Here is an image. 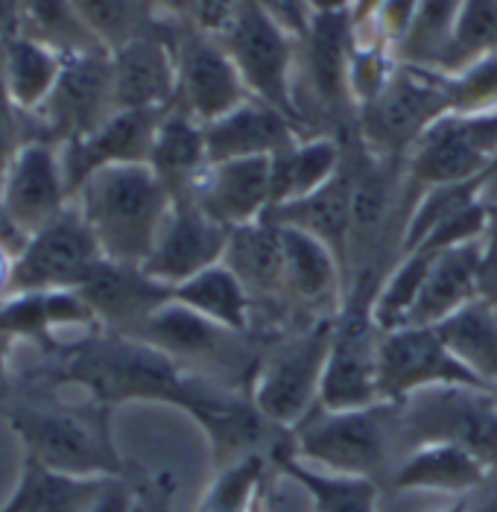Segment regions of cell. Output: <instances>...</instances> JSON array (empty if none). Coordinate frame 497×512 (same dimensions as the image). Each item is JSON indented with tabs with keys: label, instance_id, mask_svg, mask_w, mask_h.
Segmentation results:
<instances>
[{
	"label": "cell",
	"instance_id": "17",
	"mask_svg": "<svg viewBox=\"0 0 497 512\" xmlns=\"http://www.w3.org/2000/svg\"><path fill=\"white\" fill-rule=\"evenodd\" d=\"M117 109H170L176 103L173 21L161 15L150 30L112 47Z\"/></svg>",
	"mask_w": 497,
	"mask_h": 512
},
{
	"label": "cell",
	"instance_id": "15",
	"mask_svg": "<svg viewBox=\"0 0 497 512\" xmlns=\"http://www.w3.org/2000/svg\"><path fill=\"white\" fill-rule=\"evenodd\" d=\"M433 387H483L462 360H459L442 334L430 325H404L383 331L381 337V398L404 401L421 390Z\"/></svg>",
	"mask_w": 497,
	"mask_h": 512
},
{
	"label": "cell",
	"instance_id": "34",
	"mask_svg": "<svg viewBox=\"0 0 497 512\" xmlns=\"http://www.w3.org/2000/svg\"><path fill=\"white\" fill-rule=\"evenodd\" d=\"M18 33L53 47L62 56L106 47L82 21L71 0H15Z\"/></svg>",
	"mask_w": 497,
	"mask_h": 512
},
{
	"label": "cell",
	"instance_id": "8",
	"mask_svg": "<svg viewBox=\"0 0 497 512\" xmlns=\"http://www.w3.org/2000/svg\"><path fill=\"white\" fill-rule=\"evenodd\" d=\"M401 451L451 442L497 469V398L483 387H433L398 401Z\"/></svg>",
	"mask_w": 497,
	"mask_h": 512
},
{
	"label": "cell",
	"instance_id": "37",
	"mask_svg": "<svg viewBox=\"0 0 497 512\" xmlns=\"http://www.w3.org/2000/svg\"><path fill=\"white\" fill-rule=\"evenodd\" d=\"M71 3L77 6L91 33L109 50L150 30L161 18L153 0H71Z\"/></svg>",
	"mask_w": 497,
	"mask_h": 512
},
{
	"label": "cell",
	"instance_id": "3",
	"mask_svg": "<svg viewBox=\"0 0 497 512\" xmlns=\"http://www.w3.org/2000/svg\"><path fill=\"white\" fill-rule=\"evenodd\" d=\"M109 261L144 267L173 197L150 164H115L97 170L74 197Z\"/></svg>",
	"mask_w": 497,
	"mask_h": 512
},
{
	"label": "cell",
	"instance_id": "7",
	"mask_svg": "<svg viewBox=\"0 0 497 512\" xmlns=\"http://www.w3.org/2000/svg\"><path fill=\"white\" fill-rule=\"evenodd\" d=\"M448 112V74L401 62L381 94L357 109L354 135L372 156L407 161L421 135Z\"/></svg>",
	"mask_w": 497,
	"mask_h": 512
},
{
	"label": "cell",
	"instance_id": "30",
	"mask_svg": "<svg viewBox=\"0 0 497 512\" xmlns=\"http://www.w3.org/2000/svg\"><path fill=\"white\" fill-rule=\"evenodd\" d=\"M0 59H3V82L15 109L24 115H36L56 88L65 56L41 41L15 33L12 39L0 44Z\"/></svg>",
	"mask_w": 497,
	"mask_h": 512
},
{
	"label": "cell",
	"instance_id": "9",
	"mask_svg": "<svg viewBox=\"0 0 497 512\" xmlns=\"http://www.w3.org/2000/svg\"><path fill=\"white\" fill-rule=\"evenodd\" d=\"M106 261L77 202H68L47 226L21 243L12 264L9 296L74 290Z\"/></svg>",
	"mask_w": 497,
	"mask_h": 512
},
{
	"label": "cell",
	"instance_id": "43",
	"mask_svg": "<svg viewBox=\"0 0 497 512\" xmlns=\"http://www.w3.org/2000/svg\"><path fill=\"white\" fill-rule=\"evenodd\" d=\"M85 512H138V486L135 477H112L97 501Z\"/></svg>",
	"mask_w": 497,
	"mask_h": 512
},
{
	"label": "cell",
	"instance_id": "11",
	"mask_svg": "<svg viewBox=\"0 0 497 512\" xmlns=\"http://www.w3.org/2000/svg\"><path fill=\"white\" fill-rule=\"evenodd\" d=\"M497 158V109L448 112L407 156V179L416 191L477 182Z\"/></svg>",
	"mask_w": 497,
	"mask_h": 512
},
{
	"label": "cell",
	"instance_id": "36",
	"mask_svg": "<svg viewBox=\"0 0 497 512\" xmlns=\"http://www.w3.org/2000/svg\"><path fill=\"white\" fill-rule=\"evenodd\" d=\"M269 466H275L269 454H249L223 466L205 489L196 512H255L264 498Z\"/></svg>",
	"mask_w": 497,
	"mask_h": 512
},
{
	"label": "cell",
	"instance_id": "13",
	"mask_svg": "<svg viewBox=\"0 0 497 512\" xmlns=\"http://www.w3.org/2000/svg\"><path fill=\"white\" fill-rule=\"evenodd\" d=\"M68 202H74L59 147L41 138H30L12 161L3 194H0V240L15 252L27 237L47 226Z\"/></svg>",
	"mask_w": 497,
	"mask_h": 512
},
{
	"label": "cell",
	"instance_id": "40",
	"mask_svg": "<svg viewBox=\"0 0 497 512\" xmlns=\"http://www.w3.org/2000/svg\"><path fill=\"white\" fill-rule=\"evenodd\" d=\"M240 6H243V0H161L158 12L188 24L199 33L223 39L231 21L237 18Z\"/></svg>",
	"mask_w": 497,
	"mask_h": 512
},
{
	"label": "cell",
	"instance_id": "53",
	"mask_svg": "<svg viewBox=\"0 0 497 512\" xmlns=\"http://www.w3.org/2000/svg\"><path fill=\"white\" fill-rule=\"evenodd\" d=\"M492 393H495V398H497V381H495V387H492Z\"/></svg>",
	"mask_w": 497,
	"mask_h": 512
},
{
	"label": "cell",
	"instance_id": "12",
	"mask_svg": "<svg viewBox=\"0 0 497 512\" xmlns=\"http://www.w3.org/2000/svg\"><path fill=\"white\" fill-rule=\"evenodd\" d=\"M117 112L115 103V71H112V50L97 47L65 56L62 74L56 79L53 94L36 112L41 141L56 147L77 141L94 132L100 123Z\"/></svg>",
	"mask_w": 497,
	"mask_h": 512
},
{
	"label": "cell",
	"instance_id": "47",
	"mask_svg": "<svg viewBox=\"0 0 497 512\" xmlns=\"http://www.w3.org/2000/svg\"><path fill=\"white\" fill-rule=\"evenodd\" d=\"M480 199L489 208H497V158L495 164L483 173V179H480Z\"/></svg>",
	"mask_w": 497,
	"mask_h": 512
},
{
	"label": "cell",
	"instance_id": "50",
	"mask_svg": "<svg viewBox=\"0 0 497 512\" xmlns=\"http://www.w3.org/2000/svg\"><path fill=\"white\" fill-rule=\"evenodd\" d=\"M471 512H497V489L489 495V498H486V501H483V504H480V507H474Z\"/></svg>",
	"mask_w": 497,
	"mask_h": 512
},
{
	"label": "cell",
	"instance_id": "39",
	"mask_svg": "<svg viewBox=\"0 0 497 512\" xmlns=\"http://www.w3.org/2000/svg\"><path fill=\"white\" fill-rule=\"evenodd\" d=\"M451 112H483L497 109V53H489L457 74H448Z\"/></svg>",
	"mask_w": 497,
	"mask_h": 512
},
{
	"label": "cell",
	"instance_id": "24",
	"mask_svg": "<svg viewBox=\"0 0 497 512\" xmlns=\"http://www.w3.org/2000/svg\"><path fill=\"white\" fill-rule=\"evenodd\" d=\"M492 472H495L492 466H486L477 454H471L459 445L421 442V445L401 454V460L392 466L386 480L398 492L462 495V492L480 489Z\"/></svg>",
	"mask_w": 497,
	"mask_h": 512
},
{
	"label": "cell",
	"instance_id": "16",
	"mask_svg": "<svg viewBox=\"0 0 497 512\" xmlns=\"http://www.w3.org/2000/svg\"><path fill=\"white\" fill-rule=\"evenodd\" d=\"M229 235L231 229L208 217L193 199H176L144 261V273L167 287H179L214 264H223Z\"/></svg>",
	"mask_w": 497,
	"mask_h": 512
},
{
	"label": "cell",
	"instance_id": "2",
	"mask_svg": "<svg viewBox=\"0 0 497 512\" xmlns=\"http://www.w3.org/2000/svg\"><path fill=\"white\" fill-rule=\"evenodd\" d=\"M12 434L21 439L24 457L44 469L77 477H129L132 466L117 451L112 407L82 395L62 398L59 387L12 375L0 401Z\"/></svg>",
	"mask_w": 497,
	"mask_h": 512
},
{
	"label": "cell",
	"instance_id": "38",
	"mask_svg": "<svg viewBox=\"0 0 497 512\" xmlns=\"http://www.w3.org/2000/svg\"><path fill=\"white\" fill-rule=\"evenodd\" d=\"M489 53H497V0H465L445 59V74H457Z\"/></svg>",
	"mask_w": 497,
	"mask_h": 512
},
{
	"label": "cell",
	"instance_id": "46",
	"mask_svg": "<svg viewBox=\"0 0 497 512\" xmlns=\"http://www.w3.org/2000/svg\"><path fill=\"white\" fill-rule=\"evenodd\" d=\"M18 33V15H15V0H0V44Z\"/></svg>",
	"mask_w": 497,
	"mask_h": 512
},
{
	"label": "cell",
	"instance_id": "42",
	"mask_svg": "<svg viewBox=\"0 0 497 512\" xmlns=\"http://www.w3.org/2000/svg\"><path fill=\"white\" fill-rule=\"evenodd\" d=\"M258 3L269 18H275L287 33H293L296 39H305L307 27L313 21V6L310 0H252Z\"/></svg>",
	"mask_w": 497,
	"mask_h": 512
},
{
	"label": "cell",
	"instance_id": "25",
	"mask_svg": "<svg viewBox=\"0 0 497 512\" xmlns=\"http://www.w3.org/2000/svg\"><path fill=\"white\" fill-rule=\"evenodd\" d=\"M223 264L243 281L246 293L252 296V308L261 302L275 305V308H287L281 235L269 217H261L240 229H231Z\"/></svg>",
	"mask_w": 497,
	"mask_h": 512
},
{
	"label": "cell",
	"instance_id": "1",
	"mask_svg": "<svg viewBox=\"0 0 497 512\" xmlns=\"http://www.w3.org/2000/svg\"><path fill=\"white\" fill-rule=\"evenodd\" d=\"M41 357L44 363L21 372V378L44 381L59 390L74 387L112 410L129 401H153L179 407L199 422L223 395L234 393L185 369L150 343L106 328L88 331L53 355Z\"/></svg>",
	"mask_w": 497,
	"mask_h": 512
},
{
	"label": "cell",
	"instance_id": "52",
	"mask_svg": "<svg viewBox=\"0 0 497 512\" xmlns=\"http://www.w3.org/2000/svg\"><path fill=\"white\" fill-rule=\"evenodd\" d=\"M255 512H269V510H267V501H264V498L258 501V507H255Z\"/></svg>",
	"mask_w": 497,
	"mask_h": 512
},
{
	"label": "cell",
	"instance_id": "31",
	"mask_svg": "<svg viewBox=\"0 0 497 512\" xmlns=\"http://www.w3.org/2000/svg\"><path fill=\"white\" fill-rule=\"evenodd\" d=\"M275 469L296 480L313 501V512H378V480L354 477V474L322 472L316 466L302 463L293 454V436L272 457Z\"/></svg>",
	"mask_w": 497,
	"mask_h": 512
},
{
	"label": "cell",
	"instance_id": "26",
	"mask_svg": "<svg viewBox=\"0 0 497 512\" xmlns=\"http://www.w3.org/2000/svg\"><path fill=\"white\" fill-rule=\"evenodd\" d=\"M158 182L167 188V194L176 199H188L208 170V144H205V123L191 118L179 106H170L155 132L150 161Z\"/></svg>",
	"mask_w": 497,
	"mask_h": 512
},
{
	"label": "cell",
	"instance_id": "55",
	"mask_svg": "<svg viewBox=\"0 0 497 512\" xmlns=\"http://www.w3.org/2000/svg\"><path fill=\"white\" fill-rule=\"evenodd\" d=\"M138 512H144V510H141V504H138Z\"/></svg>",
	"mask_w": 497,
	"mask_h": 512
},
{
	"label": "cell",
	"instance_id": "14",
	"mask_svg": "<svg viewBox=\"0 0 497 512\" xmlns=\"http://www.w3.org/2000/svg\"><path fill=\"white\" fill-rule=\"evenodd\" d=\"M173 21V50H176V103L199 123L229 115L252 94L231 62L226 44L188 24Z\"/></svg>",
	"mask_w": 497,
	"mask_h": 512
},
{
	"label": "cell",
	"instance_id": "51",
	"mask_svg": "<svg viewBox=\"0 0 497 512\" xmlns=\"http://www.w3.org/2000/svg\"><path fill=\"white\" fill-rule=\"evenodd\" d=\"M433 512H471V507H468V501H457V504H451V507H442V510Z\"/></svg>",
	"mask_w": 497,
	"mask_h": 512
},
{
	"label": "cell",
	"instance_id": "33",
	"mask_svg": "<svg viewBox=\"0 0 497 512\" xmlns=\"http://www.w3.org/2000/svg\"><path fill=\"white\" fill-rule=\"evenodd\" d=\"M448 349L489 387L497 381V305L474 299L462 311L433 325Z\"/></svg>",
	"mask_w": 497,
	"mask_h": 512
},
{
	"label": "cell",
	"instance_id": "45",
	"mask_svg": "<svg viewBox=\"0 0 497 512\" xmlns=\"http://www.w3.org/2000/svg\"><path fill=\"white\" fill-rule=\"evenodd\" d=\"M12 264H15V249L0 240V299L9 296V281H12Z\"/></svg>",
	"mask_w": 497,
	"mask_h": 512
},
{
	"label": "cell",
	"instance_id": "4",
	"mask_svg": "<svg viewBox=\"0 0 497 512\" xmlns=\"http://www.w3.org/2000/svg\"><path fill=\"white\" fill-rule=\"evenodd\" d=\"M293 454L302 463L334 474L383 480L392 472L398 439V401H378L360 410L316 407L305 422L290 431Z\"/></svg>",
	"mask_w": 497,
	"mask_h": 512
},
{
	"label": "cell",
	"instance_id": "20",
	"mask_svg": "<svg viewBox=\"0 0 497 512\" xmlns=\"http://www.w3.org/2000/svg\"><path fill=\"white\" fill-rule=\"evenodd\" d=\"M188 199L226 229L249 226L267 217L272 208V158H234L208 164Z\"/></svg>",
	"mask_w": 497,
	"mask_h": 512
},
{
	"label": "cell",
	"instance_id": "18",
	"mask_svg": "<svg viewBox=\"0 0 497 512\" xmlns=\"http://www.w3.org/2000/svg\"><path fill=\"white\" fill-rule=\"evenodd\" d=\"M167 109H117L94 132L59 147L62 170L71 197L103 167L115 164H147L155 132Z\"/></svg>",
	"mask_w": 497,
	"mask_h": 512
},
{
	"label": "cell",
	"instance_id": "54",
	"mask_svg": "<svg viewBox=\"0 0 497 512\" xmlns=\"http://www.w3.org/2000/svg\"><path fill=\"white\" fill-rule=\"evenodd\" d=\"M153 3H155V9H158V6H161V0H153Z\"/></svg>",
	"mask_w": 497,
	"mask_h": 512
},
{
	"label": "cell",
	"instance_id": "22",
	"mask_svg": "<svg viewBox=\"0 0 497 512\" xmlns=\"http://www.w3.org/2000/svg\"><path fill=\"white\" fill-rule=\"evenodd\" d=\"M305 138L302 126L281 109L258 97H249L229 115L205 123L208 161H234V158H272L290 144Z\"/></svg>",
	"mask_w": 497,
	"mask_h": 512
},
{
	"label": "cell",
	"instance_id": "28",
	"mask_svg": "<svg viewBox=\"0 0 497 512\" xmlns=\"http://www.w3.org/2000/svg\"><path fill=\"white\" fill-rule=\"evenodd\" d=\"M345 161V138L305 135L272 156V208L302 199L328 185Z\"/></svg>",
	"mask_w": 497,
	"mask_h": 512
},
{
	"label": "cell",
	"instance_id": "49",
	"mask_svg": "<svg viewBox=\"0 0 497 512\" xmlns=\"http://www.w3.org/2000/svg\"><path fill=\"white\" fill-rule=\"evenodd\" d=\"M381 6V0H354L351 12H354V21H366L375 9Z\"/></svg>",
	"mask_w": 497,
	"mask_h": 512
},
{
	"label": "cell",
	"instance_id": "44",
	"mask_svg": "<svg viewBox=\"0 0 497 512\" xmlns=\"http://www.w3.org/2000/svg\"><path fill=\"white\" fill-rule=\"evenodd\" d=\"M480 299L497 305V208H489V229H486V237H483Z\"/></svg>",
	"mask_w": 497,
	"mask_h": 512
},
{
	"label": "cell",
	"instance_id": "21",
	"mask_svg": "<svg viewBox=\"0 0 497 512\" xmlns=\"http://www.w3.org/2000/svg\"><path fill=\"white\" fill-rule=\"evenodd\" d=\"M278 226V223H275ZM284 255V299L290 311L337 316L345 302V270L340 258L307 232L278 226Z\"/></svg>",
	"mask_w": 497,
	"mask_h": 512
},
{
	"label": "cell",
	"instance_id": "48",
	"mask_svg": "<svg viewBox=\"0 0 497 512\" xmlns=\"http://www.w3.org/2000/svg\"><path fill=\"white\" fill-rule=\"evenodd\" d=\"M313 12H337V9H351L354 0H310Z\"/></svg>",
	"mask_w": 497,
	"mask_h": 512
},
{
	"label": "cell",
	"instance_id": "29",
	"mask_svg": "<svg viewBox=\"0 0 497 512\" xmlns=\"http://www.w3.org/2000/svg\"><path fill=\"white\" fill-rule=\"evenodd\" d=\"M112 477H77L44 469L36 460L21 463L15 492L0 512H85Z\"/></svg>",
	"mask_w": 497,
	"mask_h": 512
},
{
	"label": "cell",
	"instance_id": "27",
	"mask_svg": "<svg viewBox=\"0 0 497 512\" xmlns=\"http://www.w3.org/2000/svg\"><path fill=\"white\" fill-rule=\"evenodd\" d=\"M272 223L290 226L307 232L310 237L322 240L343 264L348 261V237H351V170L343 161V170L322 185L319 191L302 199L284 202L269 208L267 214Z\"/></svg>",
	"mask_w": 497,
	"mask_h": 512
},
{
	"label": "cell",
	"instance_id": "23",
	"mask_svg": "<svg viewBox=\"0 0 497 512\" xmlns=\"http://www.w3.org/2000/svg\"><path fill=\"white\" fill-rule=\"evenodd\" d=\"M480 264H483V237L433 252L430 270L421 284L416 308L407 325H439L448 316L480 299Z\"/></svg>",
	"mask_w": 497,
	"mask_h": 512
},
{
	"label": "cell",
	"instance_id": "32",
	"mask_svg": "<svg viewBox=\"0 0 497 512\" xmlns=\"http://www.w3.org/2000/svg\"><path fill=\"white\" fill-rule=\"evenodd\" d=\"M173 302L191 308L229 331L252 334L255 328L252 296L246 293L243 281L234 276L226 264H214L211 270L173 287Z\"/></svg>",
	"mask_w": 497,
	"mask_h": 512
},
{
	"label": "cell",
	"instance_id": "10",
	"mask_svg": "<svg viewBox=\"0 0 497 512\" xmlns=\"http://www.w3.org/2000/svg\"><path fill=\"white\" fill-rule=\"evenodd\" d=\"M220 41L226 44L231 62L237 65L249 94L281 109L284 115H290L299 123L296 100H293L296 68H299V39L287 33L275 18H269L258 3L243 0L237 18L231 21V27Z\"/></svg>",
	"mask_w": 497,
	"mask_h": 512
},
{
	"label": "cell",
	"instance_id": "19",
	"mask_svg": "<svg viewBox=\"0 0 497 512\" xmlns=\"http://www.w3.org/2000/svg\"><path fill=\"white\" fill-rule=\"evenodd\" d=\"M77 293L85 299L91 314L97 316L100 328L126 337H135L150 316L173 302V287L147 276L144 267L109 258L91 273Z\"/></svg>",
	"mask_w": 497,
	"mask_h": 512
},
{
	"label": "cell",
	"instance_id": "6",
	"mask_svg": "<svg viewBox=\"0 0 497 512\" xmlns=\"http://www.w3.org/2000/svg\"><path fill=\"white\" fill-rule=\"evenodd\" d=\"M381 278H354L334 319V337L322 378V410H360L381 398V325L375 322V296Z\"/></svg>",
	"mask_w": 497,
	"mask_h": 512
},
{
	"label": "cell",
	"instance_id": "41",
	"mask_svg": "<svg viewBox=\"0 0 497 512\" xmlns=\"http://www.w3.org/2000/svg\"><path fill=\"white\" fill-rule=\"evenodd\" d=\"M6 91V82H3V59H0V194H3V182H6V173L12 167V161L18 156V150L27 144V138H21V120Z\"/></svg>",
	"mask_w": 497,
	"mask_h": 512
},
{
	"label": "cell",
	"instance_id": "5",
	"mask_svg": "<svg viewBox=\"0 0 497 512\" xmlns=\"http://www.w3.org/2000/svg\"><path fill=\"white\" fill-rule=\"evenodd\" d=\"M334 319H310L264 352L249 398L278 431H296L319 407Z\"/></svg>",
	"mask_w": 497,
	"mask_h": 512
},
{
	"label": "cell",
	"instance_id": "35",
	"mask_svg": "<svg viewBox=\"0 0 497 512\" xmlns=\"http://www.w3.org/2000/svg\"><path fill=\"white\" fill-rule=\"evenodd\" d=\"M462 3L465 0H419L413 24L398 44V59L404 65L445 71Z\"/></svg>",
	"mask_w": 497,
	"mask_h": 512
}]
</instances>
